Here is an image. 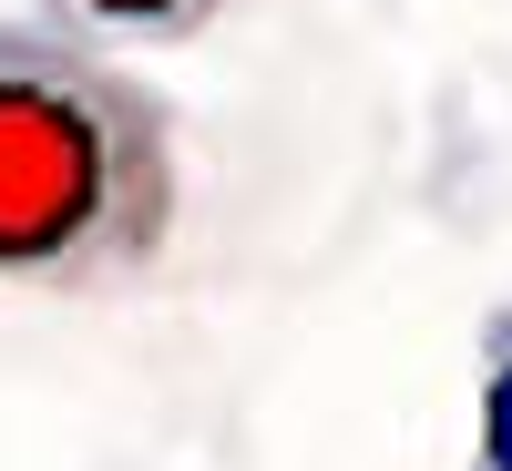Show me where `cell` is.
<instances>
[{
    "label": "cell",
    "instance_id": "6da1fadb",
    "mask_svg": "<svg viewBox=\"0 0 512 471\" xmlns=\"http://www.w3.org/2000/svg\"><path fill=\"white\" fill-rule=\"evenodd\" d=\"M185 226V123L93 31L0 21V287L113 297Z\"/></svg>",
    "mask_w": 512,
    "mask_h": 471
},
{
    "label": "cell",
    "instance_id": "7a4b0ae2",
    "mask_svg": "<svg viewBox=\"0 0 512 471\" xmlns=\"http://www.w3.org/2000/svg\"><path fill=\"white\" fill-rule=\"evenodd\" d=\"M31 11L62 21V31H93L113 52H185V41H205L236 0H31Z\"/></svg>",
    "mask_w": 512,
    "mask_h": 471
},
{
    "label": "cell",
    "instance_id": "3957f363",
    "mask_svg": "<svg viewBox=\"0 0 512 471\" xmlns=\"http://www.w3.org/2000/svg\"><path fill=\"white\" fill-rule=\"evenodd\" d=\"M461 471H512V297L472 338V451Z\"/></svg>",
    "mask_w": 512,
    "mask_h": 471
}]
</instances>
